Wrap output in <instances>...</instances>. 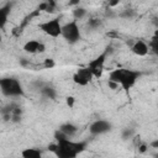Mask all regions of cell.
I'll list each match as a JSON object with an SVG mask.
<instances>
[{"mask_svg": "<svg viewBox=\"0 0 158 158\" xmlns=\"http://www.w3.org/2000/svg\"><path fill=\"white\" fill-rule=\"evenodd\" d=\"M54 143L49 144V151H52L56 158H77L81 154L88 146L86 141H73L64 136L59 130L54 132Z\"/></svg>", "mask_w": 158, "mask_h": 158, "instance_id": "cell-1", "label": "cell"}, {"mask_svg": "<svg viewBox=\"0 0 158 158\" xmlns=\"http://www.w3.org/2000/svg\"><path fill=\"white\" fill-rule=\"evenodd\" d=\"M0 91L6 98H22L25 96V89L22 84L12 77L0 78Z\"/></svg>", "mask_w": 158, "mask_h": 158, "instance_id": "cell-3", "label": "cell"}, {"mask_svg": "<svg viewBox=\"0 0 158 158\" xmlns=\"http://www.w3.org/2000/svg\"><path fill=\"white\" fill-rule=\"evenodd\" d=\"M23 51L30 54H37V53H44L46 46L43 42L37 40H30L23 44Z\"/></svg>", "mask_w": 158, "mask_h": 158, "instance_id": "cell-10", "label": "cell"}, {"mask_svg": "<svg viewBox=\"0 0 158 158\" xmlns=\"http://www.w3.org/2000/svg\"><path fill=\"white\" fill-rule=\"evenodd\" d=\"M60 36L68 42L69 44H75L81 40V31L79 28V25L77 21H69L64 25H62V33Z\"/></svg>", "mask_w": 158, "mask_h": 158, "instance_id": "cell-5", "label": "cell"}, {"mask_svg": "<svg viewBox=\"0 0 158 158\" xmlns=\"http://www.w3.org/2000/svg\"><path fill=\"white\" fill-rule=\"evenodd\" d=\"M136 135V130L132 128V127H123L122 131H121V138L122 141H128V139H132Z\"/></svg>", "mask_w": 158, "mask_h": 158, "instance_id": "cell-16", "label": "cell"}, {"mask_svg": "<svg viewBox=\"0 0 158 158\" xmlns=\"http://www.w3.org/2000/svg\"><path fill=\"white\" fill-rule=\"evenodd\" d=\"M64 136H67L68 138H72V137H74L75 135H77V132H78V126L77 125H74L73 122H64V123H62L60 126H59V128H58Z\"/></svg>", "mask_w": 158, "mask_h": 158, "instance_id": "cell-13", "label": "cell"}, {"mask_svg": "<svg viewBox=\"0 0 158 158\" xmlns=\"http://www.w3.org/2000/svg\"><path fill=\"white\" fill-rule=\"evenodd\" d=\"M86 14H88V11H86V9H85V7H81V6H77V7L73 10V17L75 19L74 21L84 19V17L86 16Z\"/></svg>", "mask_w": 158, "mask_h": 158, "instance_id": "cell-17", "label": "cell"}, {"mask_svg": "<svg viewBox=\"0 0 158 158\" xmlns=\"http://www.w3.org/2000/svg\"><path fill=\"white\" fill-rule=\"evenodd\" d=\"M101 25H102V21H101L100 19H98V17H93V19H90V20L88 21V27L91 28V30H96V28H99Z\"/></svg>", "mask_w": 158, "mask_h": 158, "instance_id": "cell-19", "label": "cell"}, {"mask_svg": "<svg viewBox=\"0 0 158 158\" xmlns=\"http://www.w3.org/2000/svg\"><path fill=\"white\" fill-rule=\"evenodd\" d=\"M65 101H67V105H68L69 107H73V106H74V101H75V99H74L73 96H68Z\"/></svg>", "mask_w": 158, "mask_h": 158, "instance_id": "cell-22", "label": "cell"}, {"mask_svg": "<svg viewBox=\"0 0 158 158\" xmlns=\"http://www.w3.org/2000/svg\"><path fill=\"white\" fill-rule=\"evenodd\" d=\"M22 107L16 102H10L2 107H0V114L2 116V120L6 122H14L17 123L22 118Z\"/></svg>", "mask_w": 158, "mask_h": 158, "instance_id": "cell-6", "label": "cell"}, {"mask_svg": "<svg viewBox=\"0 0 158 158\" xmlns=\"http://www.w3.org/2000/svg\"><path fill=\"white\" fill-rule=\"evenodd\" d=\"M21 157L22 158H42V151L36 147H28L21 152Z\"/></svg>", "mask_w": 158, "mask_h": 158, "instance_id": "cell-15", "label": "cell"}, {"mask_svg": "<svg viewBox=\"0 0 158 158\" xmlns=\"http://www.w3.org/2000/svg\"><path fill=\"white\" fill-rule=\"evenodd\" d=\"M38 28L43 33H46L47 36L53 37V38L59 37L60 33H62V23H60L59 17H54L52 20H48V21H44V22L40 23Z\"/></svg>", "mask_w": 158, "mask_h": 158, "instance_id": "cell-7", "label": "cell"}, {"mask_svg": "<svg viewBox=\"0 0 158 158\" xmlns=\"http://www.w3.org/2000/svg\"><path fill=\"white\" fill-rule=\"evenodd\" d=\"M11 7H12L11 2H6L5 5L0 6V30H2L5 27V25H6L9 15L11 12Z\"/></svg>", "mask_w": 158, "mask_h": 158, "instance_id": "cell-14", "label": "cell"}, {"mask_svg": "<svg viewBox=\"0 0 158 158\" xmlns=\"http://www.w3.org/2000/svg\"><path fill=\"white\" fill-rule=\"evenodd\" d=\"M93 79V75L90 73V70L86 68V67H81V68H78L75 70V73L73 74V81L79 85V86H85L88 85Z\"/></svg>", "mask_w": 158, "mask_h": 158, "instance_id": "cell-9", "label": "cell"}, {"mask_svg": "<svg viewBox=\"0 0 158 158\" xmlns=\"http://www.w3.org/2000/svg\"><path fill=\"white\" fill-rule=\"evenodd\" d=\"M142 73L135 69H128V68H116L112 69L109 73V81L116 84L117 86H121L125 91H130L138 79L141 78Z\"/></svg>", "mask_w": 158, "mask_h": 158, "instance_id": "cell-2", "label": "cell"}, {"mask_svg": "<svg viewBox=\"0 0 158 158\" xmlns=\"http://www.w3.org/2000/svg\"><path fill=\"white\" fill-rule=\"evenodd\" d=\"M118 16L122 19H132L136 16V11L133 9H125L118 14Z\"/></svg>", "mask_w": 158, "mask_h": 158, "instance_id": "cell-20", "label": "cell"}, {"mask_svg": "<svg viewBox=\"0 0 158 158\" xmlns=\"http://www.w3.org/2000/svg\"><path fill=\"white\" fill-rule=\"evenodd\" d=\"M43 67H44V68H52V67H54V60H53V59H51V58L44 59Z\"/></svg>", "mask_w": 158, "mask_h": 158, "instance_id": "cell-21", "label": "cell"}, {"mask_svg": "<svg viewBox=\"0 0 158 158\" xmlns=\"http://www.w3.org/2000/svg\"><path fill=\"white\" fill-rule=\"evenodd\" d=\"M38 93L43 98H46L48 100H56V98H57V90H56V88L52 86L48 83H43L41 85V88L38 89Z\"/></svg>", "mask_w": 158, "mask_h": 158, "instance_id": "cell-12", "label": "cell"}, {"mask_svg": "<svg viewBox=\"0 0 158 158\" xmlns=\"http://www.w3.org/2000/svg\"><path fill=\"white\" fill-rule=\"evenodd\" d=\"M110 53H111V46H107L102 53L96 56L94 59L89 60L86 68L90 70L93 78H100L102 75V72L105 68V62H106V58Z\"/></svg>", "mask_w": 158, "mask_h": 158, "instance_id": "cell-4", "label": "cell"}, {"mask_svg": "<svg viewBox=\"0 0 158 158\" xmlns=\"http://www.w3.org/2000/svg\"><path fill=\"white\" fill-rule=\"evenodd\" d=\"M131 51L133 54L138 56V57H144L149 53L148 49V44L146 43V41L143 40H136L132 44H131Z\"/></svg>", "mask_w": 158, "mask_h": 158, "instance_id": "cell-11", "label": "cell"}, {"mask_svg": "<svg viewBox=\"0 0 158 158\" xmlns=\"http://www.w3.org/2000/svg\"><path fill=\"white\" fill-rule=\"evenodd\" d=\"M151 147H152V148H154V149H156V148H158V139H154L153 142H151Z\"/></svg>", "mask_w": 158, "mask_h": 158, "instance_id": "cell-24", "label": "cell"}, {"mask_svg": "<svg viewBox=\"0 0 158 158\" xmlns=\"http://www.w3.org/2000/svg\"><path fill=\"white\" fill-rule=\"evenodd\" d=\"M112 130V123L107 120H95L90 126H89V132L91 136H101Z\"/></svg>", "mask_w": 158, "mask_h": 158, "instance_id": "cell-8", "label": "cell"}, {"mask_svg": "<svg viewBox=\"0 0 158 158\" xmlns=\"http://www.w3.org/2000/svg\"><path fill=\"white\" fill-rule=\"evenodd\" d=\"M137 149H138V152H139V153H144V152L147 151V144L143 142V143H142V144H141V146H139Z\"/></svg>", "mask_w": 158, "mask_h": 158, "instance_id": "cell-23", "label": "cell"}, {"mask_svg": "<svg viewBox=\"0 0 158 158\" xmlns=\"http://www.w3.org/2000/svg\"><path fill=\"white\" fill-rule=\"evenodd\" d=\"M148 49L152 51L154 54L158 53V37H157V35H154V36L152 37V40L149 41V43H148Z\"/></svg>", "mask_w": 158, "mask_h": 158, "instance_id": "cell-18", "label": "cell"}]
</instances>
